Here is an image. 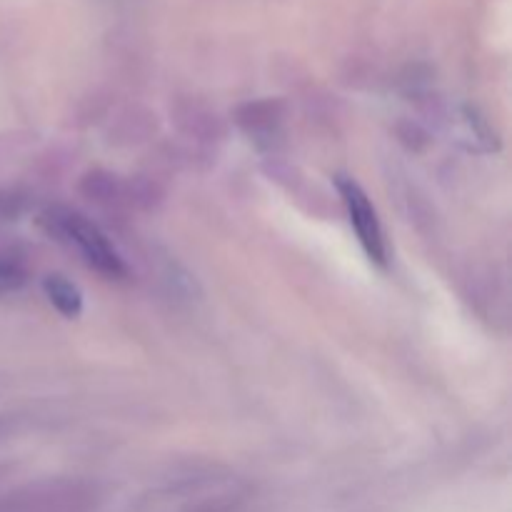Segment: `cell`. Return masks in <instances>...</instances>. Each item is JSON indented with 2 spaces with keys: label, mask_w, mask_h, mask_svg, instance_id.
Here are the masks:
<instances>
[{
  "label": "cell",
  "mask_w": 512,
  "mask_h": 512,
  "mask_svg": "<svg viewBox=\"0 0 512 512\" xmlns=\"http://www.w3.org/2000/svg\"><path fill=\"white\" fill-rule=\"evenodd\" d=\"M43 225L50 235H58V240L73 245L80 258L108 280H123L128 275V265L120 258L118 250L108 240V235L90 223L85 215L73 213L65 208H53L43 215Z\"/></svg>",
  "instance_id": "obj_1"
},
{
  "label": "cell",
  "mask_w": 512,
  "mask_h": 512,
  "mask_svg": "<svg viewBox=\"0 0 512 512\" xmlns=\"http://www.w3.org/2000/svg\"><path fill=\"white\" fill-rule=\"evenodd\" d=\"M338 193L365 255L380 268H388V240H385L383 223H380L378 210L370 203L368 193L348 175H338Z\"/></svg>",
  "instance_id": "obj_2"
},
{
  "label": "cell",
  "mask_w": 512,
  "mask_h": 512,
  "mask_svg": "<svg viewBox=\"0 0 512 512\" xmlns=\"http://www.w3.org/2000/svg\"><path fill=\"white\" fill-rule=\"evenodd\" d=\"M240 125L253 140H268L273 143V135H278L280 115L275 103H250L240 110Z\"/></svg>",
  "instance_id": "obj_3"
},
{
  "label": "cell",
  "mask_w": 512,
  "mask_h": 512,
  "mask_svg": "<svg viewBox=\"0 0 512 512\" xmlns=\"http://www.w3.org/2000/svg\"><path fill=\"white\" fill-rule=\"evenodd\" d=\"M43 293L63 318H78L83 313V293L65 275H48L43 280Z\"/></svg>",
  "instance_id": "obj_4"
},
{
  "label": "cell",
  "mask_w": 512,
  "mask_h": 512,
  "mask_svg": "<svg viewBox=\"0 0 512 512\" xmlns=\"http://www.w3.org/2000/svg\"><path fill=\"white\" fill-rule=\"evenodd\" d=\"M23 283H25L23 270L0 260V293H8V290L23 288Z\"/></svg>",
  "instance_id": "obj_5"
}]
</instances>
